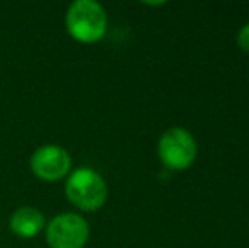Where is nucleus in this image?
Instances as JSON below:
<instances>
[{
	"label": "nucleus",
	"instance_id": "f257e3e1",
	"mask_svg": "<svg viewBox=\"0 0 249 248\" xmlns=\"http://www.w3.org/2000/svg\"><path fill=\"white\" fill-rule=\"evenodd\" d=\"M66 31L75 41L92 44L107 33V14L95 0H75L66 10Z\"/></svg>",
	"mask_w": 249,
	"mask_h": 248
},
{
	"label": "nucleus",
	"instance_id": "f03ea898",
	"mask_svg": "<svg viewBox=\"0 0 249 248\" xmlns=\"http://www.w3.org/2000/svg\"><path fill=\"white\" fill-rule=\"evenodd\" d=\"M65 194L66 199L80 211L93 212L105 204L108 191L104 177L97 170L82 167L70 172L66 177Z\"/></svg>",
	"mask_w": 249,
	"mask_h": 248
},
{
	"label": "nucleus",
	"instance_id": "7ed1b4c3",
	"mask_svg": "<svg viewBox=\"0 0 249 248\" xmlns=\"http://www.w3.org/2000/svg\"><path fill=\"white\" fill-rule=\"evenodd\" d=\"M161 162L171 170H185L197 158V141L185 128H170L158 143Z\"/></svg>",
	"mask_w": 249,
	"mask_h": 248
},
{
	"label": "nucleus",
	"instance_id": "20e7f679",
	"mask_svg": "<svg viewBox=\"0 0 249 248\" xmlns=\"http://www.w3.org/2000/svg\"><path fill=\"white\" fill-rule=\"evenodd\" d=\"M89 236V223L76 212H61L46 225V242L50 248H83Z\"/></svg>",
	"mask_w": 249,
	"mask_h": 248
},
{
	"label": "nucleus",
	"instance_id": "39448f33",
	"mask_svg": "<svg viewBox=\"0 0 249 248\" xmlns=\"http://www.w3.org/2000/svg\"><path fill=\"white\" fill-rule=\"evenodd\" d=\"M31 170L44 182H58L70 175L71 156L59 145L39 146L31 156Z\"/></svg>",
	"mask_w": 249,
	"mask_h": 248
},
{
	"label": "nucleus",
	"instance_id": "423d86ee",
	"mask_svg": "<svg viewBox=\"0 0 249 248\" xmlns=\"http://www.w3.org/2000/svg\"><path fill=\"white\" fill-rule=\"evenodd\" d=\"M9 226L19 238H34L46 228V218L37 208L22 206L10 214Z\"/></svg>",
	"mask_w": 249,
	"mask_h": 248
},
{
	"label": "nucleus",
	"instance_id": "0eeeda50",
	"mask_svg": "<svg viewBox=\"0 0 249 248\" xmlns=\"http://www.w3.org/2000/svg\"><path fill=\"white\" fill-rule=\"evenodd\" d=\"M237 44H239L241 50L249 53V22L241 27L239 34H237Z\"/></svg>",
	"mask_w": 249,
	"mask_h": 248
}]
</instances>
